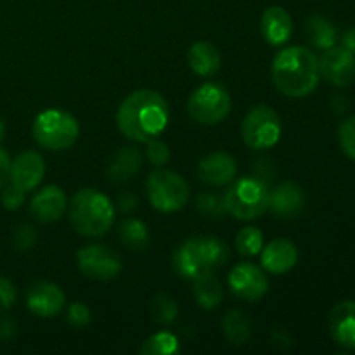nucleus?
<instances>
[{"mask_svg": "<svg viewBox=\"0 0 355 355\" xmlns=\"http://www.w3.org/2000/svg\"><path fill=\"white\" fill-rule=\"evenodd\" d=\"M76 263L83 276L96 281L114 279L121 272V260L114 250L104 245H87L76 253Z\"/></svg>", "mask_w": 355, "mask_h": 355, "instance_id": "10", "label": "nucleus"}, {"mask_svg": "<svg viewBox=\"0 0 355 355\" xmlns=\"http://www.w3.org/2000/svg\"><path fill=\"white\" fill-rule=\"evenodd\" d=\"M191 69L200 76H211L220 69V54L210 42H196L187 52Z\"/></svg>", "mask_w": 355, "mask_h": 355, "instance_id": "21", "label": "nucleus"}, {"mask_svg": "<svg viewBox=\"0 0 355 355\" xmlns=\"http://www.w3.org/2000/svg\"><path fill=\"white\" fill-rule=\"evenodd\" d=\"M118 238L128 250H134V252H141V250L148 248L149 239H151L149 238L148 225L142 220H137V218H125L118 225Z\"/></svg>", "mask_w": 355, "mask_h": 355, "instance_id": "24", "label": "nucleus"}, {"mask_svg": "<svg viewBox=\"0 0 355 355\" xmlns=\"http://www.w3.org/2000/svg\"><path fill=\"white\" fill-rule=\"evenodd\" d=\"M142 165L141 153L135 148H125L114 155L110 168H107V177L114 182H127L135 173L139 172Z\"/></svg>", "mask_w": 355, "mask_h": 355, "instance_id": "23", "label": "nucleus"}, {"mask_svg": "<svg viewBox=\"0 0 355 355\" xmlns=\"http://www.w3.org/2000/svg\"><path fill=\"white\" fill-rule=\"evenodd\" d=\"M269 187L260 177L234 179L224 194V207L227 214L239 220H253L269 210Z\"/></svg>", "mask_w": 355, "mask_h": 355, "instance_id": "5", "label": "nucleus"}, {"mask_svg": "<svg viewBox=\"0 0 355 355\" xmlns=\"http://www.w3.org/2000/svg\"><path fill=\"white\" fill-rule=\"evenodd\" d=\"M236 172H238L236 159L222 151L210 153L201 158L198 165V177L208 186H227L236 179Z\"/></svg>", "mask_w": 355, "mask_h": 355, "instance_id": "16", "label": "nucleus"}, {"mask_svg": "<svg viewBox=\"0 0 355 355\" xmlns=\"http://www.w3.org/2000/svg\"><path fill=\"white\" fill-rule=\"evenodd\" d=\"M229 259V248L222 239L191 238L175 250L172 259L173 270L184 279H196L207 272H214Z\"/></svg>", "mask_w": 355, "mask_h": 355, "instance_id": "3", "label": "nucleus"}, {"mask_svg": "<svg viewBox=\"0 0 355 355\" xmlns=\"http://www.w3.org/2000/svg\"><path fill=\"white\" fill-rule=\"evenodd\" d=\"M10 173V158L3 149H0V189L9 182Z\"/></svg>", "mask_w": 355, "mask_h": 355, "instance_id": "37", "label": "nucleus"}, {"mask_svg": "<svg viewBox=\"0 0 355 355\" xmlns=\"http://www.w3.org/2000/svg\"><path fill=\"white\" fill-rule=\"evenodd\" d=\"M68 208V198L59 186H47L38 191L30 203V214L42 224L58 222Z\"/></svg>", "mask_w": 355, "mask_h": 355, "instance_id": "15", "label": "nucleus"}, {"mask_svg": "<svg viewBox=\"0 0 355 355\" xmlns=\"http://www.w3.org/2000/svg\"><path fill=\"white\" fill-rule=\"evenodd\" d=\"M35 241H37V232H35V229L31 225L23 224L14 231L12 243L16 250H21V252L30 250L35 245Z\"/></svg>", "mask_w": 355, "mask_h": 355, "instance_id": "33", "label": "nucleus"}, {"mask_svg": "<svg viewBox=\"0 0 355 355\" xmlns=\"http://www.w3.org/2000/svg\"><path fill=\"white\" fill-rule=\"evenodd\" d=\"M198 208H200L201 214L210 215V217H218V215H222L225 211L224 200L214 196V194H205V196H201L200 201H198Z\"/></svg>", "mask_w": 355, "mask_h": 355, "instance_id": "35", "label": "nucleus"}, {"mask_svg": "<svg viewBox=\"0 0 355 355\" xmlns=\"http://www.w3.org/2000/svg\"><path fill=\"white\" fill-rule=\"evenodd\" d=\"M26 305L37 318H55L66 305V295L61 288L51 281H38L31 284L26 295Z\"/></svg>", "mask_w": 355, "mask_h": 355, "instance_id": "13", "label": "nucleus"}, {"mask_svg": "<svg viewBox=\"0 0 355 355\" xmlns=\"http://www.w3.org/2000/svg\"><path fill=\"white\" fill-rule=\"evenodd\" d=\"M170 110L165 97L156 90L132 92L116 111V125L121 134L135 142L156 139L168 123Z\"/></svg>", "mask_w": 355, "mask_h": 355, "instance_id": "1", "label": "nucleus"}, {"mask_svg": "<svg viewBox=\"0 0 355 355\" xmlns=\"http://www.w3.org/2000/svg\"><path fill=\"white\" fill-rule=\"evenodd\" d=\"M120 205H118V208H120L121 211H130L134 210L135 207H137V200H135L132 194H121L120 196Z\"/></svg>", "mask_w": 355, "mask_h": 355, "instance_id": "39", "label": "nucleus"}, {"mask_svg": "<svg viewBox=\"0 0 355 355\" xmlns=\"http://www.w3.org/2000/svg\"><path fill=\"white\" fill-rule=\"evenodd\" d=\"M16 335V324L12 319H2L0 321V340H9Z\"/></svg>", "mask_w": 355, "mask_h": 355, "instance_id": "38", "label": "nucleus"}, {"mask_svg": "<svg viewBox=\"0 0 355 355\" xmlns=\"http://www.w3.org/2000/svg\"><path fill=\"white\" fill-rule=\"evenodd\" d=\"M3 134H6V125H3V121H2V118H0V141H2V137H3Z\"/></svg>", "mask_w": 355, "mask_h": 355, "instance_id": "41", "label": "nucleus"}, {"mask_svg": "<svg viewBox=\"0 0 355 355\" xmlns=\"http://www.w3.org/2000/svg\"><path fill=\"white\" fill-rule=\"evenodd\" d=\"M342 42H343V47L355 55V28H352V30H349L345 35H343Z\"/></svg>", "mask_w": 355, "mask_h": 355, "instance_id": "40", "label": "nucleus"}, {"mask_svg": "<svg viewBox=\"0 0 355 355\" xmlns=\"http://www.w3.org/2000/svg\"><path fill=\"white\" fill-rule=\"evenodd\" d=\"M148 198L156 210L172 214L186 207L189 201V186L186 179L172 170H155L146 180Z\"/></svg>", "mask_w": 355, "mask_h": 355, "instance_id": "7", "label": "nucleus"}, {"mask_svg": "<svg viewBox=\"0 0 355 355\" xmlns=\"http://www.w3.org/2000/svg\"><path fill=\"white\" fill-rule=\"evenodd\" d=\"M263 248V234L257 227H245L236 236V250L243 257L259 255Z\"/></svg>", "mask_w": 355, "mask_h": 355, "instance_id": "29", "label": "nucleus"}, {"mask_svg": "<svg viewBox=\"0 0 355 355\" xmlns=\"http://www.w3.org/2000/svg\"><path fill=\"white\" fill-rule=\"evenodd\" d=\"M305 205L304 189L297 182L279 184L269 194V210L283 218H295L302 214Z\"/></svg>", "mask_w": 355, "mask_h": 355, "instance_id": "19", "label": "nucleus"}, {"mask_svg": "<svg viewBox=\"0 0 355 355\" xmlns=\"http://www.w3.org/2000/svg\"><path fill=\"white\" fill-rule=\"evenodd\" d=\"M229 288L239 300L259 302L269 291V279L259 266L243 262L229 272Z\"/></svg>", "mask_w": 355, "mask_h": 355, "instance_id": "11", "label": "nucleus"}, {"mask_svg": "<svg viewBox=\"0 0 355 355\" xmlns=\"http://www.w3.org/2000/svg\"><path fill=\"white\" fill-rule=\"evenodd\" d=\"M66 319H68L69 324L73 328H85V326L90 324L92 321V315H90V309L87 307L85 304H80V302H75L68 307V314H66Z\"/></svg>", "mask_w": 355, "mask_h": 355, "instance_id": "32", "label": "nucleus"}, {"mask_svg": "<svg viewBox=\"0 0 355 355\" xmlns=\"http://www.w3.org/2000/svg\"><path fill=\"white\" fill-rule=\"evenodd\" d=\"M272 83L283 96L305 97L321 80L319 58L307 47L293 45L276 54L272 61Z\"/></svg>", "mask_w": 355, "mask_h": 355, "instance_id": "2", "label": "nucleus"}, {"mask_svg": "<svg viewBox=\"0 0 355 355\" xmlns=\"http://www.w3.org/2000/svg\"><path fill=\"white\" fill-rule=\"evenodd\" d=\"M319 73L331 85H350L355 80V55L345 47L333 45L319 58Z\"/></svg>", "mask_w": 355, "mask_h": 355, "instance_id": "12", "label": "nucleus"}, {"mask_svg": "<svg viewBox=\"0 0 355 355\" xmlns=\"http://www.w3.org/2000/svg\"><path fill=\"white\" fill-rule=\"evenodd\" d=\"M340 148L345 153L347 158L355 159V116L347 118L338 130Z\"/></svg>", "mask_w": 355, "mask_h": 355, "instance_id": "30", "label": "nucleus"}, {"mask_svg": "<svg viewBox=\"0 0 355 355\" xmlns=\"http://www.w3.org/2000/svg\"><path fill=\"white\" fill-rule=\"evenodd\" d=\"M281 130L283 128H281L279 114L266 104L253 107L241 125L243 141L248 148L257 151L276 146L281 137Z\"/></svg>", "mask_w": 355, "mask_h": 355, "instance_id": "9", "label": "nucleus"}, {"mask_svg": "<svg viewBox=\"0 0 355 355\" xmlns=\"http://www.w3.org/2000/svg\"><path fill=\"white\" fill-rule=\"evenodd\" d=\"M328 328L336 345L355 350V300H343L331 309Z\"/></svg>", "mask_w": 355, "mask_h": 355, "instance_id": "17", "label": "nucleus"}, {"mask_svg": "<svg viewBox=\"0 0 355 355\" xmlns=\"http://www.w3.org/2000/svg\"><path fill=\"white\" fill-rule=\"evenodd\" d=\"M193 281L194 298H196L198 305L201 309H205V311H214L215 307H218L222 304L224 290H222L220 281L217 279V276L214 272H207Z\"/></svg>", "mask_w": 355, "mask_h": 355, "instance_id": "22", "label": "nucleus"}, {"mask_svg": "<svg viewBox=\"0 0 355 355\" xmlns=\"http://www.w3.org/2000/svg\"><path fill=\"white\" fill-rule=\"evenodd\" d=\"M16 288L7 277L0 276V312L9 311L16 302Z\"/></svg>", "mask_w": 355, "mask_h": 355, "instance_id": "36", "label": "nucleus"}, {"mask_svg": "<svg viewBox=\"0 0 355 355\" xmlns=\"http://www.w3.org/2000/svg\"><path fill=\"white\" fill-rule=\"evenodd\" d=\"M45 175L44 158L37 151H24L10 162L9 182L24 193L38 187Z\"/></svg>", "mask_w": 355, "mask_h": 355, "instance_id": "14", "label": "nucleus"}, {"mask_svg": "<svg viewBox=\"0 0 355 355\" xmlns=\"http://www.w3.org/2000/svg\"><path fill=\"white\" fill-rule=\"evenodd\" d=\"M260 30H262L263 38L270 45H283L290 40L293 33V21L288 10L283 7L272 6L263 10L262 19H260Z\"/></svg>", "mask_w": 355, "mask_h": 355, "instance_id": "20", "label": "nucleus"}, {"mask_svg": "<svg viewBox=\"0 0 355 355\" xmlns=\"http://www.w3.org/2000/svg\"><path fill=\"white\" fill-rule=\"evenodd\" d=\"M146 156H148L149 162L156 166H163L168 163L170 159V149L166 148L165 142L158 141V139H151V141L146 142Z\"/></svg>", "mask_w": 355, "mask_h": 355, "instance_id": "31", "label": "nucleus"}, {"mask_svg": "<svg viewBox=\"0 0 355 355\" xmlns=\"http://www.w3.org/2000/svg\"><path fill=\"white\" fill-rule=\"evenodd\" d=\"M180 350L179 340L173 333L159 331L156 335L149 336L141 345L142 355H173Z\"/></svg>", "mask_w": 355, "mask_h": 355, "instance_id": "27", "label": "nucleus"}, {"mask_svg": "<svg viewBox=\"0 0 355 355\" xmlns=\"http://www.w3.org/2000/svg\"><path fill=\"white\" fill-rule=\"evenodd\" d=\"M24 198H26V193L14 184H6L2 187V205L7 210H17L24 203Z\"/></svg>", "mask_w": 355, "mask_h": 355, "instance_id": "34", "label": "nucleus"}, {"mask_svg": "<svg viewBox=\"0 0 355 355\" xmlns=\"http://www.w3.org/2000/svg\"><path fill=\"white\" fill-rule=\"evenodd\" d=\"M69 222L80 236L99 238L114 222V207L106 194L85 187L73 196L69 203Z\"/></svg>", "mask_w": 355, "mask_h": 355, "instance_id": "4", "label": "nucleus"}, {"mask_svg": "<svg viewBox=\"0 0 355 355\" xmlns=\"http://www.w3.org/2000/svg\"><path fill=\"white\" fill-rule=\"evenodd\" d=\"M80 135V125L73 114L62 110L42 111L33 121V139L49 151L69 149Z\"/></svg>", "mask_w": 355, "mask_h": 355, "instance_id": "6", "label": "nucleus"}, {"mask_svg": "<svg viewBox=\"0 0 355 355\" xmlns=\"http://www.w3.org/2000/svg\"><path fill=\"white\" fill-rule=\"evenodd\" d=\"M149 312L158 324H172L179 315V305L168 295H156L149 304Z\"/></svg>", "mask_w": 355, "mask_h": 355, "instance_id": "28", "label": "nucleus"}, {"mask_svg": "<svg viewBox=\"0 0 355 355\" xmlns=\"http://www.w3.org/2000/svg\"><path fill=\"white\" fill-rule=\"evenodd\" d=\"M222 329L234 345H245L252 336V322L241 311H229L222 321Z\"/></svg>", "mask_w": 355, "mask_h": 355, "instance_id": "25", "label": "nucleus"}, {"mask_svg": "<svg viewBox=\"0 0 355 355\" xmlns=\"http://www.w3.org/2000/svg\"><path fill=\"white\" fill-rule=\"evenodd\" d=\"M260 259H262V269L270 274H286L293 269L298 262V250L290 239H272L269 245L260 250Z\"/></svg>", "mask_w": 355, "mask_h": 355, "instance_id": "18", "label": "nucleus"}, {"mask_svg": "<svg viewBox=\"0 0 355 355\" xmlns=\"http://www.w3.org/2000/svg\"><path fill=\"white\" fill-rule=\"evenodd\" d=\"M307 33L318 49H329L336 44V30L326 17L312 16L307 21Z\"/></svg>", "mask_w": 355, "mask_h": 355, "instance_id": "26", "label": "nucleus"}, {"mask_svg": "<svg viewBox=\"0 0 355 355\" xmlns=\"http://www.w3.org/2000/svg\"><path fill=\"white\" fill-rule=\"evenodd\" d=\"M231 107V96L218 83H203L194 90L187 103L189 114L201 125L220 123L229 116Z\"/></svg>", "mask_w": 355, "mask_h": 355, "instance_id": "8", "label": "nucleus"}]
</instances>
